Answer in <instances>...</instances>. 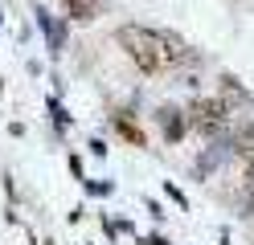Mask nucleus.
Returning <instances> with one entry per match:
<instances>
[{
	"label": "nucleus",
	"mask_w": 254,
	"mask_h": 245,
	"mask_svg": "<svg viewBox=\"0 0 254 245\" xmlns=\"http://www.w3.org/2000/svg\"><path fill=\"white\" fill-rule=\"evenodd\" d=\"M99 4H103V0H62L66 21H78V25H90L94 16H99Z\"/></svg>",
	"instance_id": "39448f33"
},
{
	"label": "nucleus",
	"mask_w": 254,
	"mask_h": 245,
	"mask_svg": "<svg viewBox=\"0 0 254 245\" xmlns=\"http://www.w3.org/2000/svg\"><path fill=\"white\" fill-rule=\"evenodd\" d=\"M185 123L197 131V135L205 139H221V135H230V119H226V110H221L217 98H193L185 110Z\"/></svg>",
	"instance_id": "f03ea898"
},
{
	"label": "nucleus",
	"mask_w": 254,
	"mask_h": 245,
	"mask_svg": "<svg viewBox=\"0 0 254 245\" xmlns=\"http://www.w3.org/2000/svg\"><path fill=\"white\" fill-rule=\"evenodd\" d=\"M0 16H4V12H0Z\"/></svg>",
	"instance_id": "1a4fd4ad"
},
{
	"label": "nucleus",
	"mask_w": 254,
	"mask_h": 245,
	"mask_svg": "<svg viewBox=\"0 0 254 245\" xmlns=\"http://www.w3.org/2000/svg\"><path fill=\"white\" fill-rule=\"evenodd\" d=\"M115 41L123 45V53L131 57L144 74H164L168 57H164V29H148V25H119Z\"/></svg>",
	"instance_id": "f257e3e1"
},
{
	"label": "nucleus",
	"mask_w": 254,
	"mask_h": 245,
	"mask_svg": "<svg viewBox=\"0 0 254 245\" xmlns=\"http://www.w3.org/2000/svg\"><path fill=\"white\" fill-rule=\"evenodd\" d=\"M50 110H54V123H58V131H66V123H70V114L62 110V102H58V98H50Z\"/></svg>",
	"instance_id": "0eeeda50"
},
{
	"label": "nucleus",
	"mask_w": 254,
	"mask_h": 245,
	"mask_svg": "<svg viewBox=\"0 0 254 245\" xmlns=\"http://www.w3.org/2000/svg\"><path fill=\"white\" fill-rule=\"evenodd\" d=\"M164 192H168V200H177L181 208H189V200H185V192H181L177 184H164Z\"/></svg>",
	"instance_id": "6e6552de"
},
{
	"label": "nucleus",
	"mask_w": 254,
	"mask_h": 245,
	"mask_svg": "<svg viewBox=\"0 0 254 245\" xmlns=\"http://www.w3.org/2000/svg\"><path fill=\"white\" fill-rule=\"evenodd\" d=\"M115 127H119V135L127 143H135V147H144V131H139V123H131L127 114H115Z\"/></svg>",
	"instance_id": "423d86ee"
},
{
	"label": "nucleus",
	"mask_w": 254,
	"mask_h": 245,
	"mask_svg": "<svg viewBox=\"0 0 254 245\" xmlns=\"http://www.w3.org/2000/svg\"><path fill=\"white\" fill-rule=\"evenodd\" d=\"M33 16H37V25L45 29V41H50V53L58 57L62 53V45H66V21H58V16H50L41 4L33 8Z\"/></svg>",
	"instance_id": "20e7f679"
},
{
	"label": "nucleus",
	"mask_w": 254,
	"mask_h": 245,
	"mask_svg": "<svg viewBox=\"0 0 254 245\" xmlns=\"http://www.w3.org/2000/svg\"><path fill=\"white\" fill-rule=\"evenodd\" d=\"M156 123H160V131H164V139H168V143H181V139H185V131H189L185 110H181V106H172V102H164L160 110H156Z\"/></svg>",
	"instance_id": "7ed1b4c3"
}]
</instances>
